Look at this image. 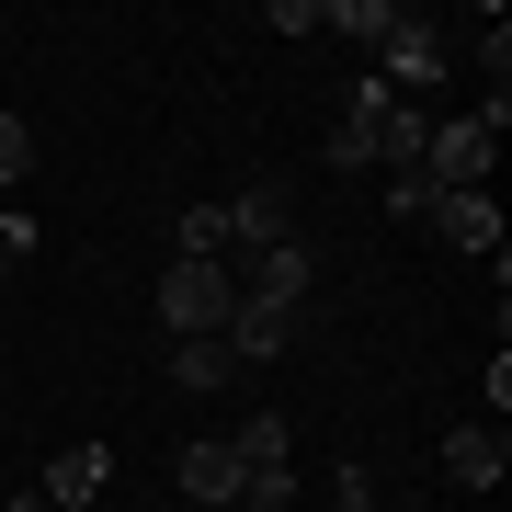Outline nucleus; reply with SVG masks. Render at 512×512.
<instances>
[{
  "instance_id": "obj_2",
  "label": "nucleus",
  "mask_w": 512,
  "mask_h": 512,
  "mask_svg": "<svg viewBox=\"0 0 512 512\" xmlns=\"http://www.w3.org/2000/svg\"><path fill=\"white\" fill-rule=\"evenodd\" d=\"M228 456H239V512H296V433H285V410H251L228 433Z\"/></svg>"
},
{
  "instance_id": "obj_6",
  "label": "nucleus",
  "mask_w": 512,
  "mask_h": 512,
  "mask_svg": "<svg viewBox=\"0 0 512 512\" xmlns=\"http://www.w3.org/2000/svg\"><path fill=\"white\" fill-rule=\"evenodd\" d=\"M228 274H239V308H296V296H308V239L251 251V262H228Z\"/></svg>"
},
{
  "instance_id": "obj_9",
  "label": "nucleus",
  "mask_w": 512,
  "mask_h": 512,
  "mask_svg": "<svg viewBox=\"0 0 512 512\" xmlns=\"http://www.w3.org/2000/svg\"><path fill=\"white\" fill-rule=\"evenodd\" d=\"M501 467H512L501 421H467V433H444V478H456V490H501Z\"/></svg>"
},
{
  "instance_id": "obj_17",
  "label": "nucleus",
  "mask_w": 512,
  "mask_h": 512,
  "mask_svg": "<svg viewBox=\"0 0 512 512\" xmlns=\"http://www.w3.org/2000/svg\"><path fill=\"white\" fill-rule=\"evenodd\" d=\"M467 57H478V80H490V92H501V69H512V23L490 12V23H478V46H467Z\"/></svg>"
},
{
  "instance_id": "obj_13",
  "label": "nucleus",
  "mask_w": 512,
  "mask_h": 512,
  "mask_svg": "<svg viewBox=\"0 0 512 512\" xmlns=\"http://www.w3.org/2000/svg\"><path fill=\"white\" fill-rule=\"evenodd\" d=\"M421 137H433V114H410V103L376 114V160H387V171H421Z\"/></svg>"
},
{
  "instance_id": "obj_16",
  "label": "nucleus",
  "mask_w": 512,
  "mask_h": 512,
  "mask_svg": "<svg viewBox=\"0 0 512 512\" xmlns=\"http://www.w3.org/2000/svg\"><path fill=\"white\" fill-rule=\"evenodd\" d=\"M23 171H35V126H23V114H0V194H12Z\"/></svg>"
},
{
  "instance_id": "obj_15",
  "label": "nucleus",
  "mask_w": 512,
  "mask_h": 512,
  "mask_svg": "<svg viewBox=\"0 0 512 512\" xmlns=\"http://www.w3.org/2000/svg\"><path fill=\"white\" fill-rule=\"evenodd\" d=\"M319 35H387V0H319Z\"/></svg>"
},
{
  "instance_id": "obj_14",
  "label": "nucleus",
  "mask_w": 512,
  "mask_h": 512,
  "mask_svg": "<svg viewBox=\"0 0 512 512\" xmlns=\"http://www.w3.org/2000/svg\"><path fill=\"white\" fill-rule=\"evenodd\" d=\"M171 262H228V205H194V217L171 228Z\"/></svg>"
},
{
  "instance_id": "obj_19",
  "label": "nucleus",
  "mask_w": 512,
  "mask_h": 512,
  "mask_svg": "<svg viewBox=\"0 0 512 512\" xmlns=\"http://www.w3.org/2000/svg\"><path fill=\"white\" fill-rule=\"evenodd\" d=\"M330 512H376V478H365V467H342V478H330Z\"/></svg>"
},
{
  "instance_id": "obj_3",
  "label": "nucleus",
  "mask_w": 512,
  "mask_h": 512,
  "mask_svg": "<svg viewBox=\"0 0 512 512\" xmlns=\"http://www.w3.org/2000/svg\"><path fill=\"white\" fill-rule=\"evenodd\" d=\"M228 319H239V274L228 262H171L160 274V330L171 342H217Z\"/></svg>"
},
{
  "instance_id": "obj_20",
  "label": "nucleus",
  "mask_w": 512,
  "mask_h": 512,
  "mask_svg": "<svg viewBox=\"0 0 512 512\" xmlns=\"http://www.w3.org/2000/svg\"><path fill=\"white\" fill-rule=\"evenodd\" d=\"M0 512H23V501H0Z\"/></svg>"
},
{
  "instance_id": "obj_12",
  "label": "nucleus",
  "mask_w": 512,
  "mask_h": 512,
  "mask_svg": "<svg viewBox=\"0 0 512 512\" xmlns=\"http://www.w3.org/2000/svg\"><path fill=\"white\" fill-rule=\"evenodd\" d=\"M239 365H228V342H171V387H183V399H217Z\"/></svg>"
},
{
  "instance_id": "obj_4",
  "label": "nucleus",
  "mask_w": 512,
  "mask_h": 512,
  "mask_svg": "<svg viewBox=\"0 0 512 512\" xmlns=\"http://www.w3.org/2000/svg\"><path fill=\"white\" fill-rule=\"evenodd\" d=\"M376 57H387V92H421V80H444V57H456V46H444L433 35V23H410V12H387V35H376Z\"/></svg>"
},
{
  "instance_id": "obj_21",
  "label": "nucleus",
  "mask_w": 512,
  "mask_h": 512,
  "mask_svg": "<svg viewBox=\"0 0 512 512\" xmlns=\"http://www.w3.org/2000/svg\"><path fill=\"white\" fill-rule=\"evenodd\" d=\"M0 274H12V262H0Z\"/></svg>"
},
{
  "instance_id": "obj_8",
  "label": "nucleus",
  "mask_w": 512,
  "mask_h": 512,
  "mask_svg": "<svg viewBox=\"0 0 512 512\" xmlns=\"http://www.w3.org/2000/svg\"><path fill=\"white\" fill-rule=\"evenodd\" d=\"M183 501L194 512H239V456H228V433H205V444H183Z\"/></svg>"
},
{
  "instance_id": "obj_22",
  "label": "nucleus",
  "mask_w": 512,
  "mask_h": 512,
  "mask_svg": "<svg viewBox=\"0 0 512 512\" xmlns=\"http://www.w3.org/2000/svg\"><path fill=\"white\" fill-rule=\"evenodd\" d=\"M23 512H35V501H23Z\"/></svg>"
},
{
  "instance_id": "obj_11",
  "label": "nucleus",
  "mask_w": 512,
  "mask_h": 512,
  "mask_svg": "<svg viewBox=\"0 0 512 512\" xmlns=\"http://www.w3.org/2000/svg\"><path fill=\"white\" fill-rule=\"evenodd\" d=\"M433 239H456V251H501V205L490 194H433V217H421Z\"/></svg>"
},
{
  "instance_id": "obj_18",
  "label": "nucleus",
  "mask_w": 512,
  "mask_h": 512,
  "mask_svg": "<svg viewBox=\"0 0 512 512\" xmlns=\"http://www.w3.org/2000/svg\"><path fill=\"white\" fill-rule=\"evenodd\" d=\"M387 217H433V183L421 171H387Z\"/></svg>"
},
{
  "instance_id": "obj_1",
  "label": "nucleus",
  "mask_w": 512,
  "mask_h": 512,
  "mask_svg": "<svg viewBox=\"0 0 512 512\" xmlns=\"http://www.w3.org/2000/svg\"><path fill=\"white\" fill-rule=\"evenodd\" d=\"M501 126H512V103H501V92L478 103V114H456V126H433V137H421V183H433V194H490Z\"/></svg>"
},
{
  "instance_id": "obj_7",
  "label": "nucleus",
  "mask_w": 512,
  "mask_h": 512,
  "mask_svg": "<svg viewBox=\"0 0 512 512\" xmlns=\"http://www.w3.org/2000/svg\"><path fill=\"white\" fill-rule=\"evenodd\" d=\"M103 478H114V456H103V444H69V456L46 467L35 512H103Z\"/></svg>"
},
{
  "instance_id": "obj_5",
  "label": "nucleus",
  "mask_w": 512,
  "mask_h": 512,
  "mask_svg": "<svg viewBox=\"0 0 512 512\" xmlns=\"http://www.w3.org/2000/svg\"><path fill=\"white\" fill-rule=\"evenodd\" d=\"M285 239H296V183L262 171V183L228 205V251H285Z\"/></svg>"
},
{
  "instance_id": "obj_10",
  "label": "nucleus",
  "mask_w": 512,
  "mask_h": 512,
  "mask_svg": "<svg viewBox=\"0 0 512 512\" xmlns=\"http://www.w3.org/2000/svg\"><path fill=\"white\" fill-rule=\"evenodd\" d=\"M217 342H228V365L251 376V365H274V353L296 342V308H239V319L217 330Z\"/></svg>"
}]
</instances>
